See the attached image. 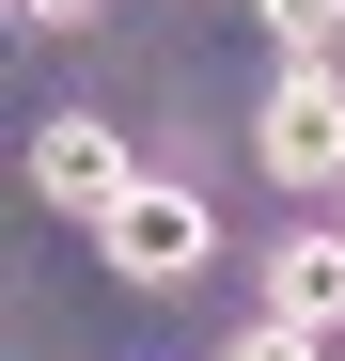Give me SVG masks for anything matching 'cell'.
I'll return each instance as SVG.
<instances>
[{"label": "cell", "instance_id": "obj_3", "mask_svg": "<svg viewBox=\"0 0 345 361\" xmlns=\"http://www.w3.org/2000/svg\"><path fill=\"white\" fill-rule=\"evenodd\" d=\"M94 252L126 267V283H189V267L220 252V220H204V189H157V173H142V189L94 220Z\"/></svg>", "mask_w": 345, "mask_h": 361}, {"label": "cell", "instance_id": "obj_5", "mask_svg": "<svg viewBox=\"0 0 345 361\" xmlns=\"http://www.w3.org/2000/svg\"><path fill=\"white\" fill-rule=\"evenodd\" d=\"M251 16L282 32V63H330V32H345V0H251Z\"/></svg>", "mask_w": 345, "mask_h": 361}, {"label": "cell", "instance_id": "obj_4", "mask_svg": "<svg viewBox=\"0 0 345 361\" xmlns=\"http://www.w3.org/2000/svg\"><path fill=\"white\" fill-rule=\"evenodd\" d=\"M267 314H282V330H314V345L345 330V220H330V235H282V252H267Z\"/></svg>", "mask_w": 345, "mask_h": 361}, {"label": "cell", "instance_id": "obj_6", "mask_svg": "<svg viewBox=\"0 0 345 361\" xmlns=\"http://www.w3.org/2000/svg\"><path fill=\"white\" fill-rule=\"evenodd\" d=\"M220 361H314V330H282V314H251V330L220 345Z\"/></svg>", "mask_w": 345, "mask_h": 361}, {"label": "cell", "instance_id": "obj_1", "mask_svg": "<svg viewBox=\"0 0 345 361\" xmlns=\"http://www.w3.org/2000/svg\"><path fill=\"white\" fill-rule=\"evenodd\" d=\"M251 157L282 173V189H330V173H345V79L330 63H282L267 110H251Z\"/></svg>", "mask_w": 345, "mask_h": 361}, {"label": "cell", "instance_id": "obj_2", "mask_svg": "<svg viewBox=\"0 0 345 361\" xmlns=\"http://www.w3.org/2000/svg\"><path fill=\"white\" fill-rule=\"evenodd\" d=\"M32 189L63 204V220H110V204L142 189V157H126L110 110H47V126H32Z\"/></svg>", "mask_w": 345, "mask_h": 361}, {"label": "cell", "instance_id": "obj_7", "mask_svg": "<svg viewBox=\"0 0 345 361\" xmlns=\"http://www.w3.org/2000/svg\"><path fill=\"white\" fill-rule=\"evenodd\" d=\"M32 16H47V32H79V16H110V0H32Z\"/></svg>", "mask_w": 345, "mask_h": 361}]
</instances>
